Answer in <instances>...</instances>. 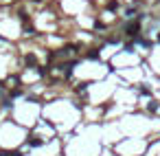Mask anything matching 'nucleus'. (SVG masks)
Segmentation results:
<instances>
[{"mask_svg": "<svg viewBox=\"0 0 160 156\" xmlns=\"http://www.w3.org/2000/svg\"><path fill=\"white\" fill-rule=\"evenodd\" d=\"M86 57H88V59H97V57H99V48H90V51L86 53Z\"/></svg>", "mask_w": 160, "mask_h": 156, "instance_id": "7ed1b4c3", "label": "nucleus"}, {"mask_svg": "<svg viewBox=\"0 0 160 156\" xmlns=\"http://www.w3.org/2000/svg\"><path fill=\"white\" fill-rule=\"evenodd\" d=\"M108 9H110V11H116V9H119V0H110V2H108Z\"/></svg>", "mask_w": 160, "mask_h": 156, "instance_id": "20e7f679", "label": "nucleus"}, {"mask_svg": "<svg viewBox=\"0 0 160 156\" xmlns=\"http://www.w3.org/2000/svg\"><path fill=\"white\" fill-rule=\"evenodd\" d=\"M158 42H160V35H158Z\"/></svg>", "mask_w": 160, "mask_h": 156, "instance_id": "39448f33", "label": "nucleus"}, {"mask_svg": "<svg viewBox=\"0 0 160 156\" xmlns=\"http://www.w3.org/2000/svg\"><path fill=\"white\" fill-rule=\"evenodd\" d=\"M26 143H29L31 147H40V145H44V141H42V138H33V136H31Z\"/></svg>", "mask_w": 160, "mask_h": 156, "instance_id": "f03ea898", "label": "nucleus"}, {"mask_svg": "<svg viewBox=\"0 0 160 156\" xmlns=\"http://www.w3.org/2000/svg\"><path fill=\"white\" fill-rule=\"evenodd\" d=\"M123 35H127V37H138L140 35V18L138 20H129V22H125L123 24Z\"/></svg>", "mask_w": 160, "mask_h": 156, "instance_id": "f257e3e1", "label": "nucleus"}]
</instances>
